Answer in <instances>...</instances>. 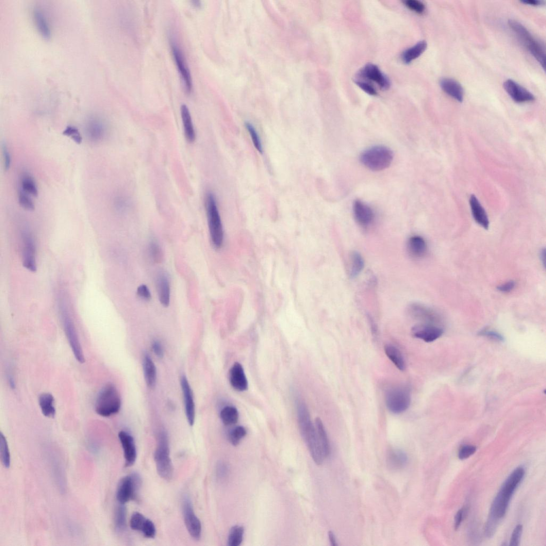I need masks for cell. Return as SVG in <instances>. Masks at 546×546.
<instances>
[{
	"instance_id": "b9f144b4",
	"label": "cell",
	"mask_w": 546,
	"mask_h": 546,
	"mask_svg": "<svg viewBox=\"0 0 546 546\" xmlns=\"http://www.w3.org/2000/svg\"><path fill=\"white\" fill-rule=\"evenodd\" d=\"M246 128L248 131L250 136L253 141V144L256 149L260 153L263 152V147L261 139L258 134V132L256 130L254 125L249 122H246L245 124Z\"/></svg>"
},
{
	"instance_id": "f907efd6",
	"label": "cell",
	"mask_w": 546,
	"mask_h": 546,
	"mask_svg": "<svg viewBox=\"0 0 546 546\" xmlns=\"http://www.w3.org/2000/svg\"><path fill=\"white\" fill-rule=\"evenodd\" d=\"M523 531V526L518 524L514 529L510 540L511 546H519Z\"/></svg>"
},
{
	"instance_id": "bcb514c9",
	"label": "cell",
	"mask_w": 546,
	"mask_h": 546,
	"mask_svg": "<svg viewBox=\"0 0 546 546\" xmlns=\"http://www.w3.org/2000/svg\"><path fill=\"white\" fill-rule=\"evenodd\" d=\"M403 3L409 9L418 14L423 13L426 9L425 5L417 0H406Z\"/></svg>"
},
{
	"instance_id": "f35d334b",
	"label": "cell",
	"mask_w": 546,
	"mask_h": 546,
	"mask_svg": "<svg viewBox=\"0 0 546 546\" xmlns=\"http://www.w3.org/2000/svg\"><path fill=\"white\" fill-rule=\"evenodd\" d=\"M127 512L123 504H120L117 509L115 515V526L119 533L123 532L126 527Z\"/></svg>"
},
{
	"instance_id": "9a60e30c",
	"label": "cell",
	"mask_w": 546,
	"mask_h": 546,
	"mask_svg": "<svg viewBox=\"0 0 546 546\" xmlns=\"http://www.w3.org/2000/svg\"><path fill=\"white\" fill-rule=\"evenodd\" d=\"M359 76L361 78L375 82L382 89L387 90L390 88L389 80L374 64L370 63L364 66L359 72Z\"/></svg>"
},
{
	"instance_id": "be15d7a7",
	"label": "cell",
	"mask_w": 546,
	"mask_h": 546,
	"mask_svg": "<svg viewBox=\"0 0 546 546\" xmlns=\"http://www.w3.org/2000/svg\"><path fill=\"white\" fill-rule=\"evenodd\" d=\"M328 536H329V540H330V542L331 543V544L332 546H337V545H338L337 543V541H336V539H335V536H334V534L332 533V531H329V532Z\"/></svg>"
},
{
	"instance_id": "9f6ffc18",
	"label": "cell",
	"mask_w": 546,
	"mask_h": 546,
	"mask_svg": "<svg viewBox=\"0 0 546 546\" xmlns=\"http://www.w3.org/2000/svg\"><path fill=\"white\" fill-rule=\"evenodd\" d=\"M3 150L4 158L5 169L7 171L10 169L11 161L10 152L5 144H4L3 146Z\"/></svg>"
},
{
	"instance_id": "ee69618b",
	"label": "cell",
	"mask_w": 546,
	"mask_h": 546,
	"mask_svg": "<svg viewBox=\"0 0 546 546\" xmlns=\"http://www.w3.org/2000/svg\"><path fill=\"white\" fill-rule=\"evenodd\" d=\"M146 520L147 519L143 515L135 512L131 517L130 527L133 530L142 531Z\"/></svg>"
},
{
	"instance_id": "52a82bcc",
	"label": "cell",
	"mask_w": 546,
	"mask_h": 546,
	"mask_svg": "<svg viewBox=\"0 0 546 546\" xmlns=\"http://www.w3.org/2000/svg\"><path fill=\"white\" fill-rule=\"evenodd\" d=\"M511 29L522 41L532 55L545 69V49L540 43L530 33L521 23L514 20L509 21Z\"/></svg>"
},
{
	"instance_id": "91938a15",
	"label": "cell",
	"mask_w": 546,
	"mask_h": 546,
	"mask_svg": "<svg viewBox=\"0 0 546 546\" xmlns=\"http://www.w3.org/2000/svg\"><path fill=\"white\" fill-rule=\"evenodd\" d=\"M481 334L486 336V337L493 339L494 340L498 341H503V338L502 336L498 333L492 331H483L481 333Z\"/></svg>"
},
{
	"instance_id": "7dc6e473",
	"label": "cell",
	"mask_w": 546,
	"mask_h": 546,
	"mask_svg": "<svg viewBox=\"0 0 546 546\" xmlns=\"http://www.w3.org/2000/svg\"><path fill=\"white\" fill-rule=\"evenodd\" d=\"M63 135L71 138L75 143L81 144L82 142V138L79 130L73 126H68L63 131Z\"/></svg>"
},
{
	"instance_id": "f1b7e54d",
	"label": "cell",
	"mask_w": 546,
	"mask_h": 546,
	"mask_svg": "<svg viewBox=\"0 0 546 546\" xmlns=\"http://www.w3.org/2000/svg\"><path fill=\"white\" fill-rule=\"evenodd\" d=\"M408 249L412 257L421 258L426 253L427 244L421 236H414L410 238L408 241Z\"/></svg>"
},
{
	"instance_id": "cb8c5ba5",
	"label": "cell",
	"mask_w": 546,
	"mask_h": 546,
	"mask_svg": "<svg viewBox=\"0 0 546 546\" xmlns=\"http://www.w3.org/2000/svg\"><path fill=\"white\" fill-rule=\"evenodd\" d=\"M230 383L236 390L242 391L248 389V383L243 367L236 362L230 370Z\"/></svg>"
},
{
	"instance_id": "e0dca14e",
	"label": "cell",
	"mask_w": 546,
	"mask_h": 546,
	"mask_svg": "<svg viewBox=\"0 0 546 546\" xmlns=\"http://www.w3.org/2000/svg\"><path fill=\"white\" fill-rule=\"evenodd\" d=\"M119 438L121 443L125 461V466H133L136 461L137 454L136 446L133 437L125 431L119 433Z\"/></svg>"
},
{
	"instance_id": "8fae6325",
	"label": "cell",
	"mask_w": 546,
	"mask_h": 546,
	"mask_svg": "<svg viewBox=\"0 0 546 546\" xmlns=\"http://www.w3.org/2000/svg\"><path fill=\"white\" fill-rule=\"evenodd\" d=\"M141 480L138 475L127 476L120 481L117 492V499L120 504H124L135 499Z\"/></svg>"
},
{
	"instance_id": "f6af8a7d",
	"label": "cell",
	"mask_w": 546,
	"mask_h": 546,
	"mask_svg": "<svg viewBox=\"0 0 546 546\" xmlns=\"http://www.w3.org/2000/svg\"><path fill=\"white\" fill-rule=\"evenodd\" d=\"M18 201L21 206L27 211L33 212L35 209V205L27 193L23 191H21L18 194Z\"/></svg>"
},
{
	"instance_id": "816d5d0a",
	"label": "cell",
	"mask_w": 546,
	"mask_h": 546,
	"mask_svg": "<svg viewBox=\"0 0 546 546\" xmlns=\"http://www.w3.org/2000/svg\"><path fill=\"white\" fill-rule=\"evenodd\" d=\"M356 85L362 90L371 96L377 95L375 89L368 82L360 80H355Z\"/></svg>"
},
{
	"instance_id": "44dd1931",
	"label": "cell",
	"mask_w": 546,
	"mask_h": 546,
	"mask_svg": "<svg viewBox=\"0 0 546 546\" xmlns=\"http://www.w3.org/2000/svg\"><path fill=\"white\" fill-rule=\"evenodd\" d=\"M408 458L407 454L399 449H390L387 451L386 461L387 468L393 472H398L407 466Z\"/></svg>"
},
{
	"instance_id": "836d02e7",
	"label": "cell",
	"mask_w": 546,
	"mask_h": 546,
	"mask_svg": "<svg viewBox=\"0 0 546 546\" xmlns=\"http://www.w3.org/2000/svg\"><path fill=\"white\" fill-rule=\"evenodd\" d=\"M365 267V261L357 251L352 252L350 256V277L355 278L363 271Z\"/></svg>"
},
{
	"instance_id": "4dcf8cb0",
	"label": "cell",
	"mask_w": 546,
	"mask_h": 546,
	"mask_svg": "<svg viewBox=\"0 0 546 546\" xmlns=\"http://www.w3.org/2000/svg\"><path fill=\"white\" fill-rule=\"evenodd\" d=\"M427 44L425 41L419 42L414 46L406 50L402 54V60L405 64H410L420 57L426 50Z\"/></svg>"
},
{
	"instance_id": "5bb4252c",
	"label": "cell",
	"mask_w": 546,
	"mask_h": 546,
	"mask_svg": "<svg viewBox=\"0 0 546 546\" xmlns=\"http://www.w3.org/2000/svg\"><path fill=\"white\" fill-rule=\"evenodd\" d=\"M503 86L512 99L517 103L531 102L536 99L533 93L513 80H506Z\"/></svg>"
},
{
	"instance_id": "d4e9b609",
	"label": "cell",
	"mask_w": 546,
	"mask_h": 546,
	"mask_svg": "<svg viewBox=\"0 0 546 546\" xmlns=\"http://www.w3.org/2000/svg\"><path fill=\"white\" fill-rule=\"evenodd\" d=\"M470 205L472 215L476 222L485 230H488L489 222L487 215L479 201L474 195L471 196Z\"/></svg>"
},
{
	"instance_id": "30bf717a",
	"label": "cell",
	"mask_w": 546,
	"mask_h": 546,
	"mask_svg": "<svg viewBox=\"0 0 546 546\" xmlns=\"http://www.w3.org/2000/svg\"><path fill=\"white\" fill-rule=\"evenodd\" d=\"M171 45L175 62L178 70L181 80L183 82L184 88L185 92L190 95L193 90V82L184 55L173 37L171 39Z\"/></svg>"
},
{
	"instance_id": "6da1fadb",
	"label": "cell",
	"mask_w": 546,
	"mask_h": 546,
	"mask_svg": "<svg viewBox=\"0 0 546 546\" xmlns=\"http://www.w3.org/2000/svg\"><path fill=\"white\" fill-rule=\"evenodd\" d=\"M524 475V468L521 466L517 467L502 484L493 502L485 525V533L488 538H492L495 535L500 522L507 513L511 498Z\"/></svg>"
},
{
	"instance_id": "ffe728a7",
	"label": "cell",
	"mask_w": 546,
	"mask_h": 546,
	"mask_svg": "<svg viewBox=\"0 0 546 546\" xmlns=\"http://www.w3.org/2000/svg\"><path fill=\"white\" fill-rule=\"evenodd\" d=\"M443 333L442 329L431 325H418L412 329L415 338L426 343H430L439 338Z\"/></svg>"
},
{
	"instance_id": "8992f818",
	"label": "cell",
	"mask_w": 546,
	"mask_h": 546,
	"mask_svg": "<svg viewBox=\"0 0 546 546\" xmlns=\"http://www.w3.org/2000/svg\"><path fill=\"white\" fill-rule=\"evenodd\" d=\"M121 407V399L116 387L111 384L104 386L98 396L95 410L98 415L108 417L118 413Z\"/></svg>"
},
{
	"instance_id": "83f0119b",
	"label": "cell",
	"mask_w": 546,
	"mask_h": 546,
	"mask_svg": "<svg viewBox=\"0 0 546 546\" xmlns=\"http://www.w3.org/2000/svg\"><path fill=\"white\" fill-rule=\"evenodd\" d=\"M409 314L416 319L432 321L436 318V315L428 308L419 304L413 303L409 306Z\"/></svg>"
},
{
	"instance_id": "c3c4849f",
	"label": "cell",
	"mask_w": 546,
	"mask_h": 546,
	"mask_svg": "<svg viewBox=\"0 0 546 546\" xmlns=\"http://www.w3.org/2000/svg\"><path fill=\"white\" fill-rule=\"evenodd\" d=\"M477 450V447L474 445H463L460 447L458 453V457L460 460L466 459L474 455Z\"/></svg>"
},
{
	"instance_id": "60d3db41",
	"label": "cell",
	"mask_w": 546,
	"mask_h": 546,
	"mask_svg": "<svg viewBox=\"0 0 546 546\" xmlns=\"http://www.w3.org/2000/svg\"><path fill=\"white\" fill-rule=\"evenodd\" d=\"M0 449H1V459L3 465L6 468H9L10 465V455L7 440L3 434L1 433L0 440Z\"/></svg>"
},
{
	"instance_id": "7a4b0ae2",
	"label": "cell",
	"mask_w": 546,
	"mask_h": 546,
	"mask_svg": "<svg viewBox=\"0 0 546 546\" xmlns=\"http://www.w3.org/2000/svg\"><path fill=\"white\" fill-rule=\"evenodd\" d=\"M298 424L302 436L309 447L311 456L317 465L323 464L325 458L318 439L316 429L311 421L306 405L302 401L297 403Z\"/></svg>"
},
{
	"instance_id": "d6986e66",
	"label": "cell",
	"mask_w": 546,
	"mask_h": 546,
	"mask_svg": "<svg viewBox=\"0 0 546 546\" xmlns=\"http://www.w3.org/2000/svg\"><path fill=\"white\" fill-rule=\"evenodd\" d=\"M156 286L159 299L162 305L167 307L171 302V282L165 271H160L156 278Z\"/></svg>"
},
{
	"instance_id": "681fc988",
	"label": "cell",
	"mask_w": 546,
	"mask_h": 546,
	"mask_svg": "<svg viewBox=\"0 0 546 546\" xmlns=\"http://www.w3.org/2000/svg\"><path fill=\"white\" fill-rule=\"evenodd\" d=\"M143 535L148 538H154L156 536V528L155 524L149 519H147L142 530Z\"/></svg>"
},
{
	"instance_id": "ac0fdd59",
	"label": "cell",
	"mask_w": 546,
	"mask_h": 546,
	"mask_svg": "<svg viewBox=\"0 0 546 546\" xmlns=\"http://www.w3.org/2000/svg\"><path fill=\"white\" fill-rule=\"evenodd\" d=\"M353 214L356 222L363 227L371 225L374 218L372 209L366 203L356 200L353 203Z\"/></svg>"
},
{
	"instance_id": "277c9868",
	"label": "cell",
	"mask_w": 546,
	"mask_h": 546,
	"mask_svg": "<svg viewBox=\"0 0 546 546\" xmlns=\"http://www.w3.org/2000/svg\"><path fill=\"white\" fill-rule=\"evenodd\" d=\"M155 460L160 477L166 481L172 479L174 468L170 456L169 439L165 430H161L158 435V444Z\"/></svg>"
},
{
	"instance_id": "db71d44e",
	"label": "cell",
	"mask_w": 546,
	"mask_h": 546,
	"mask_svg": "<svg viewBox=\"0 0 546 546\" xmlns=\"http://www.w3.org/2000/svg\"><path fill=\"white\" fill-rule=\"evenodd\" d=\"M152 348L153 353L159 359H161L164 356V349L163 347L159 341H155L152 343Z\"/></svg>"
},
{
	"instance_id": "7c38bea8",
	"label": "cell",
	"mask_w": 546,
	"mask_h": 546,
	"mask_svg": "<svg viewBox=\"0 0 546 546\" xmlns=\"http://www.w3.org/2000/svg\"><path fill=\"white\" fill-rule=\"evenodd\" d=\"M182 509H183L185 525L190 535L193 539L199 540L202 534L201 523L194 513L191 499L187 496L183 499Z\"/></svg>"
},
{
	"instance_id": "603a6c76",
	"label": "cell",
	"mask_w": 546,
	"mask_h": 546,
	"mask_svg": "<svg viewBox=\"0 0 546 546\" xmlns=\"http://www.w3.org/2000/svg\"><path fill=\"white\" fill-rule=\"evenodd\" d=\"M86 134L91 142L99 143L102 141L106 136V125L99 119H90L87 125Z\"/></svg>"
},
{
	"instance_id": "6f0895ef",
	"label": "cell",
	"mask_w": 546,
	"mask_h": 546,
	"mask_svg": "<svg viewBox=\"0 0 546 546\" xmlns=\"http://www.w3.org/2000/svg\"><path fill=\"white\" fill-rule=\"evenodd\" d=\"M516 286L514 281H510L505 284L498 286L497 290L503 293H509L514 290Z\"/></svg>"
},
{
	"instance_id": "6125c7cd",
	"label": "cell",
	"mask_w": 546,
	"mask_h": 546,
	"mask_svg": "<svg viewBox=\"0 0 546 546\" xmlns=\"http://www.w3.org/2000/svg\"><path fill=\"white\" fill-rule=\"evenodd\" d=\"M521 3L530 5L532 6H539L542 4V2L541 1H537V0H524V1L521 2Z\"/></svg>"
},
{
	"instance_id": "4fadbf2b",
	"label": "cell",
	"mask_w": 546,
	"mask_h": 546,
	"mask_svg": "<svg viewBox=\"0 0 546 546\" xmlns=\"http://www.w3.org/2000/svg\"><path fill=\"white\" fill-rule=\"evenodd\" d=\"M23 243V262L24 267L31 272L36 270L35 258L36 247L33 236L30 230L24 229L21 233Z\"/></svg>"
},
{
	"instance_id": "680465c9",
	"label": "cell",
	"mask_w": 546,
	"mask_h": 546,
	"mask_svg": "<svg viewBox=\"0 0 546 546\" xmlns=\"http://www.w3.org/2000/svg\"><path fill=\"white\" fill-rule=\"evenodd\" d=\"M464 512H465L464 509H463V508L459 510L457 512V513H456V515L455 516V524H454V526H455V529L456 530H457L459 529V528L460 527V525H461V524L462 523V521H463V520Z\"/></svg>"
},
{
	"instance_id": "d6a6232c",
	"label": "cell",
	"mask_w": 546,
	"mask_h": 546,
	"mask_svg": "<svg viewBox=\"0 0 546 546\" xmlns=\"http://www.w3.org/2000/svg\"><path fill=\"white\" fill-rule=\"evenodd\" d=\"M316 429L318 439L325 458L329 456L330 447L327 434L321 419L317 418L315 420Z\"/></svg>"
},
{
	"instance_id": "5b68a950",
	"label": "cell",
	"mask_w": 546,
	"mask_h": 546,
	"mask_svg": "<svg viewBox=\"0 0 546 546\" xmlns=\"http://www.w3.org/2000/svg\"><path fill=\"white\" fill-rule=\"evenodd\" d=\"M205 209L210 235L216 248H220L223 241V231L217 199L214 194L209 192L205 197Z\"/></svg>"
},
{
	"instance_id": "1f68e13d",
	"label": "cell",
	"mask_w": 546,
	"mask_h": 546,
	"mask_svg": "<svg viewBox=\"0 0 546 546\" xmlns=\"http://www.w3.org/2000/svg\"><path fill=\"white\" fill-rule=\"evenodd\" d=\"M39 405L42 412L48 418H53L55 415L54 399L52 394L45 393L39 397Z\"/></svg>"
},
{
	"instance_id": "2e32d148",
	"label": "cell",
	"mask_w": 546,
	"mask_h": 546,
	"mask_svg": "<svg viewBox=\"0 0 546 546\" xmlns=\"http://www.w3.org/2000/svg\"><path fill=\"white\" fill-rule=\"evenodd\" d=\"M180 385L183 392L187 421L190 426H193L195 422V405L191 387L185 375L181 376Z\"/></svg>"
},
{
	"instance_id": "74e56055",
	"label": "cell",
	"mask_w": 546,
	"mask_h": 546,
	"mask_svg": "<svg viewBox=\"0 0 546 546\" xmlns=\"http://www.w3.org/2000/svg\"><path fill=\"white\" fill-rule=\"evenodd\" d=\"M244 529L242 526L235 525L230 530L228 544L230 546H239L243 541Z\"/></svg>"
},
{
	"instance_id": "d590c367",
	"label": "cell",
	"mask_w": 546,
	"mask_h": 546,
	"mask_svg": "<svg viewBox=\"0 0 546 546\" xmlns=\"http://www.w3.org/2000/svg\"><path fill=\"white\" fill-rule=\"evenodd\" d=\"M220 418L223 424L230 426L235 424L239 420V412L231 406L223 408L220 412Z\"/></svg>"
},
{
	"instance_id": "11a10c76",
	"label": "cell",
	"mask_w": 546,
	"mask_h": 546,
	"mask_svg": "<svg viewBox=\"0 0 546 546\" xmlns=\"http://www.w3.org/2000/svg\"><path fill=\"white\" fill-rule=\"evenodd\" d=\"M217 472L218 477L219 479H225V478L227 477L229 472V468L227 465L223 463H219L217 466Z\"/></svg>"
},
{
	"instance_id": "03108f58",
	"label": "cell",
	"mask_w": 546,
	"mask_h": 546,
	"mask_svg": "<svg viewBox=\"0 0 546 546\" xmlns=\"http://www.w3.org/2000/svg\"><path fill=\"white\" fill-rule=\"evenodd\" d=\"M192 4L195 8H200L201 6V3L199 1H193L192 2Z\"/></svg>"
},
{
	"instance_id": "ba28073f",
	"label": "cell",
	"mask_w": 546,
	"mask_h": 546,
	"mask_svg": "<svg viewBox=\"0 0 546 546\" xmlns=\"http://www.w3.org/2000/svg\"><path fill=\"white\" fill-rule=\"evenodd\" d=\"M386 404L388 410L394 414H400L410 407L411 397L410 390L405 387H397L387 391Z\"/></svg>"
},
{
	"instance_id": "e575fe53",
	"label": "cell",
	"mask_w": 546,
	"mask_h": 546,
	"mask_svg": "<svg viewBox=\"0 0 546 546\" xmlns=\"http://www.w3.org/2000/svg\"><path fill=\"white\" fill-rule=\"evenodd\" d=\"M34 18L41 34L46 39L50 38L51 32L49 26L44 14L40 10H35L34 12Z\"/></svg>"
},
{
	"instance_id": "9c48e42d",
	"label": "cell",
	"mask_w": 546,
	"mask_h": 546,
	"mask_svg": "<svg viewBox=\"0 0 546 546\" xmlns=\"http://www.w3.org/2000/svg\"><path fill=\"white\" fill-rule=\"evenodd\" d=\"M60 309L64 328L69 345L77 360L83 363L85 362V359L73 322L64 304H61Z\"/></svg>"
},
{
	"instance_id": "94428289",
	"label": "cell",
	"mask_w": 546,
	"mask_h": 546,
	"mask_svg": "<svg viewBox=\"0 0 546 546\" xmlns=\"http://www.w3.org/2000/svg\"><path fill=\"white\" fill-rule=\"evenodd\" d=\"M116 207L120 211H124L129 206V202L125 198L120 197L116 201Z\"/></svg>"
},
{
	"instance_id": "4316f807",
	"label": "cell",
	"mask_w": 546,
	"mask_h": 546,
	"mask_svg": "<svg viewBox=\"0 0 546 546\" xmlns=\"http://www.w3.org/2000/svg\"><path fill=\"white\" fill-rule=\"evenodd\" d=\"M180 113L185 138L189 143H194L196 139V133L190 110L186 105L181 106Z\"/></svg>"
},
{
	"instance_id": "7402d4cb",
	"label": "cell",
	"mask_w": 546,
	"mask_h": 546,
	"mask_svg": "<svg viewBox=\"0 0 546 546\" xmlns=\"http://www.w3.org/2000/svg\"><path fill=\"white\" fill-rule=\"evenodd\" d=\"M440 85L442 90L447 95L460 103L463 102L464 90L458 81L451 78H444L440 80Z\"/></svg>"
},
{
	"instance_id": "ab89813d",
	"label": "cell",
	"mask_w": 546,
	"mask_h": 546,
	"mask_svg": "<svg viewBox=\"0 0 546 546\" xmlns=\"http://www.w3.org/2000/svg\"><path fill=\"white\" fill-rule=\"evenodd\" d=\"M22 190L34 197L38 195V189L34 179L29 175H25L22 179Z\"/></svg>"
},
{
	"instance_id": "e7e4bbea",
	"label": "cell",
	"mask_w": 546,
	"mask_h": 546,
	"mask_svg": "<svg viewBox=\"0 0 546 546\" xmlns=\"http://www.w3.org/2000/svg\"><path fill=\"white\" fill-rule=\"evenodd\" d=\"M540 257L542 263L543 264L544 266H545V251L544 249H542L540 251Z\"/></svg>"
},
{
	"instance_id": "484cf974",
	"label": "cell",
	"mask_w": 546,
	"mask_h": 546,
	"mask_svg": "<svg viewBox=\"0 0 546 546\" xmlns=\"http://www.w3.org/2000/svg\"><path fill=\"white\" fill-rule=\"evenodd\" d=\"M144 374L147 386L150 388L155 387L157 380V368L148 354L144 355L143 360Z\"/></svg>"
},
{
	"instance_id": "f5cc1de1",
	"label": "cell",
	"mask_w": 546,
	"mask_h": 546,
	"mask_svg": "<svg viewBox=\"0 0 546 546\" xmlns=\"http://www.w3.org/2000/svg\"><path fill=\"white\" fill-rule=\"evenodd\" d=\"M137 295L140 298L145 301L151 299L152 296L148 287L145 285L139 286L137 290Z\"/></svg>"
},
{
	"instance_id": "3957f363",
	"label": "cell",
	"mask_w": 546,
	"mask_h": 546,
	"mask_svg": "<svg viewBox=\"0 0 546 546\" xmlns=\"http://www.w3.org/2000/svg\"><path fill=\"white\" fill-rule=\"evenodd\" d=\"M393 152L383 145L371 147L363 151L360 156L361 163L373 172H381L388 168L393 162Z\"/></svg>"
},
{
	"instance_id": "7bdbcfd3",
	"label": "cell",
	"mask_w": 546,
	"mask_h": 546,
	"mask_svg": "<svg viewBox=\"0 0 546 546\" xmlns=\"http://www.w3.org/2000/svg\"><path fill=\"white\" fill-rule=\"evenodd\" d=\"M246 435L247 430L246 428L242 426H237L230 433L229 438L230 442L234 446H237L240 444L242 439Z\"/></svg>"
},
{
	"instance_id": "8d00e7d4",
	"label": "cell",
	"mask_w": 546,
	"mask_h": 546,
	"mask_svg": "<svg viewBox=\"0 0 546 546\" xmlns=\"http://www.w3.org/2000/svg\"><path fill=\"white\" fill-rule=\"evenodd\" d=\"M147 250L149 257L153 262L160 263L163 261V251L157 241L151 240L148 244Z\"/></svg>"
},
{
	"instance_id": "f546056e",
	"label": "cell",
	"mask_w": 546,
	"mask_h": 546,
	"mask_svg": "<svg viewBox=\"0 0 546 546\" xmlns=\"http://www.w3.org/2000/svg\"><path fill=\"white\" fill-rule=\"evenodd\" d=\"M384 351L388 358L399 370H405V361L398 348L393 345L387 344L384 346Z\"/></svg>"
}]
</instances>
